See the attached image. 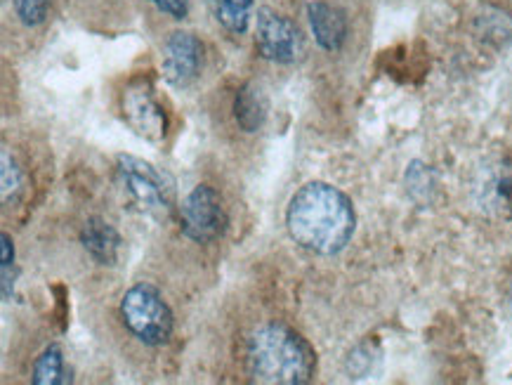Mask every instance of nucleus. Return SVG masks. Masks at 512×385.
<instances>
[{
    "mask_svg": "<svg viewBox=\"0 0 512 385\" xmlns=\"http://www.w3.org/2000/svg\"><path fill=\"white\" fill-rule=\"evenodd\" d=\"M286 227L291 239L317 256H336L357 230L350 197L328 182H307L288 201Z\"/></svg>",
    "mask_w": 512,
    "mask_h": 385,
    "instance_id": "f257e3e1",
    "label": "nucleus"
},
{
    "mask_svg": "<svg viewBox=\"0 0 512 385\" xmlns=\"http://www.w3.org/2000/svg\"><path fill=\"white\" fill-rule=\"evenodd\" d=\"M248 369L255 381L269 385L310 383L317 371V352L298 331L267 324L248 341Z\"/></svg>",
    "mask_w": 512,
    "mask_h": 385,
    "instance_id": "f03ea898",
    "label": "nucleus"
},
{
    "mask_svg": "<svg viewBox=\"0 0 512 385\" xmlns=\"http://www.w3.org/2000/svg\"><path fill=\"white\" fill-rule=\"evenodd\" d=\"M121 319L128 331L144 345H166L173 336V312L152 284H135L121 298Z\"/></svg>",
    "mask_w": 512,
    "mask_h": 385,
    "instance_id": "7ed1b4c3",
    "label": "nucleus"
},
{
    "mask_svg": "<svg viewBox=\"0 0 512 385\" xmlns=\"http://www.w3.org/2000/svg\"><path fill=\"white\" fill-rule=\"evenodd\" d=\"M116 175L121 187L126 189L130 201L142 213L154 218H166L173 208V185L166 173L156 171L149 161L137 156L121 154L116 163Z\"/></svg>",
    "mask_w": 512,
    "mask_h": 385,
    "instance_id": "20e7f679",
    "label": "nucleus"
},
{
    "mask_svg": "<svg viewBox=\"0 0 512 385\" xmlns=\"http://www.w3.org/2000/svg\"><path fill=\"white\" fill-rule=\"evenodd\" d=\"M229 218L222 197L210 185H199L187 194L180 208V230L196 244L218 241L227 232Z\"/></svg>",
    "mask_w": 512,
    "mask_h": 385,
    "instance_id": "39448f33",
    "label": "nucleus"
},
{
    "mask_svg": "<svg viewBox=\"0 0 512 385\" xmlns=\"http://www.w3.org/2000/svg\"><path fill=\"white\" fill-rule=\"evenodd\" d=\"M255 48L274 64H295L305 55V38L291 19L272 8L255 12Z\"/></svg>",
    "mask_w": 512,
    "mask_h": 385,
    "instance_id": "423d86ee",
    "label": "nucleus"
},
{
    "mask_svg": "<svg viewBox=\"0 0 512 385\" xmlns=\"http://www.w3.org/2000/svg\"><path fill=\"white\" fill-rule=\"evenodd\" d=\"M123 119L137 135L149 142H159L166 137L168 119L161 102L156 100L154 86L147 78H133L121 95Z\"/></svg>",
    "mask_w": 512,
    "mask_h": 385,
    "instance_id": "0eeeda50",
    "label": "nucleus"
},
{
    "mask_svg": "<svg viewBox=\"0 0 512 385\" xmlns=\"http://www.w3.org/2000/svg\"><path fill=\"white\" fill-rule=\"evenodd\" d=\"M203 67V43L192 31H173L163 43L161 71L175 88H189Z\"/></svg>",
    "mask_w": 512,
    "mask_h": 385,
    "instance_id": "6e6552de",
    "label": "nucleus"
},
{
    "mask_svg": "<svg viewBox=\"0 0 512 385\" xmlns=\"http://www.w3.org/2000/svg\"><path fill=\"white\" fill-rule=\"evenodd\" d=\"M307 22H310L312 36L324 52H340L350 36V22L338 5L328 0H312L307 5Z\"/></svg>",
    "mask_w": 512,
    "mask_h": 385,
    "instance_id": "1a4fd4ad",
    "label": "nucleus"
},
{
    "mask_svg": "<svg viewBox=\"0 0 512 385\" xmlns=\"http://www.w3.org/2000/svg\"><path fill=\"white\" fill-rule=\"evenodd\" d=\"M81 244L88 251V256L100 265H114L121 251V234L114 230V225H109L102 218H90L85 220L81 227Z\"/></svg>",
    "mask_w": 512,
    "mask_h": 385,
    "instance_id": "9d476101",
    "label": "nucleus"
},
{
    "mask_svg": "<svg viewBox=\"0 0 512 385\" xmlns=\"http://www.w3.org/2000/svg\"><path fill=\"white\" fill-rule=\"evenodd\" d=\"M267 97L255 83H246L234 97V119L244 133H255L267 119Z\"/></svg>",
    "mask_w": 512,
    "mask_h": 385,
    "instance_id": "9b49d317",
    "label": "nucleus"
},
{
    "mask_svg": "<svg viewBox=\"0 0 512 385\" xmlns=\"http://www.w3.org/2000/svg\"><path fill=\"white\" fill-rule=\"evenodd\" d=\"M482 194V206L489 211H505L512 208V166L508 161H501L498 166L489 168L487 178L477 187Z\"/></svg>",
    "mask_w": 512,
    "mask_h": 385,
    "instance_id": "f8f14e48",
    "label": "nucleus"
},
{
    "mask_svg": "<svg viewBox=\"0 0 512 385\" xmlns=\"http://www.w3.org/2000/svg\"><path fill=\"white\" fill-rule=\"evenodd\" d=\"M210 8H213V17L218 19L222 29H227L234 36H244L255 17L253 0H210Z\"/></svg>",
    "mask_w": 512,
    "mask_h": 385,
    "instance_id": "ddd939ff",
    "label": "nucleus"
},
{
    "mask_svg": "<svg viewBox=\"0 0 512 385\" xmlns=\"http://www.w3.org/2000/svg\"><path fill=\"white\" fill-rule=\"evenodd\" d=\"M71 381L67 376V362H64V352L59 345H50L41 352L34 364V374H31V383L36 385H62Z\"/></svg>",
    "mask_w": 512,
    "mask_h": 385,
    "instance_id": "4468645a",
    "label": "nucleus"
},
{
    "mask_svg": "<svg viewBox=\"0 0 512 385\" xmlns=\"http://www.w3.org/2000/svg\"><path fill=\"white\" fill-rule=\"evenodd\" d=\"M0 175H3V178H0V187H3L0 189V192H3V204L5 206L15 204L19 192H22L24 180H22V171H19L17 161L12 159L8 147H3V154H0Z\"/></svg>",
    "mask_w": 512,
    "mask_h": 385,
    "instance_id": "2eb2a0df",
    "label": "nucleus"
},
{
    "mask_svg": "<svg viewBox=\"0 0 512 385\" xmlns=\"http://www.w3.org/2000/svg\"><path fill=\"white\" fill-rule=\"evenodd\" d=\"M0 270H3V300L10 303L12 293H15V246H12L10 234H0Z\"/></svg>",
    "mask_w": 512,
    "mask_h": 385,
    "instance_id": "dca6fc26",
    "label": "nucleus"
},
{
    "mask_svg": "<svg viewBox=\"0 0 512 385\" xmlns=\"http://www.w3.org/2000/svg\"><path fill=\"white\" fill-rule=\"evenodd\" d=\"M15 3V12L19 17V22L29 29L34 26H41L45 19H48V10H50V0H12Z\"/></svg>",
    "mask_w": 512,
    "mask_h": 385,
    "instance_id": "f3484780",
    "label": "nucleus"
},
{
    "mask_svg": "<svg viewBox=\"0 0 512 385\" xmlns=\"http://www.w3.org/2000/svg\"><path fill=\"white\" fill-rule=\"evenodd\" d=\"M149 3L159 12H163V15L177 19V22H182L189 12V0H149Z\"/></svg>",
    "mask_w": 512,
    "mask_h": 385,
    "instance_id": "a211bd4d",
    "label": "nucleus"
},
{
    "mask_svg": "<svg viewBox=\"0 0 512 385\" xmlns=\"http://www.w3.org/2000/svg\"><path fill=\"white\" fill-rule=\"evenodd\" d=\"M510 305H512V284H510Z\"/></svg>",
    "mask_w": 512,
    "mask_h": 385,
    "instance_id": "6ab92c4d",
    "label": "nucleus"
}]
</instances>
